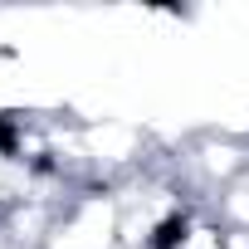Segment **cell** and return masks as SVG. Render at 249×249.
<instances>
[{"mask_svg":"<svg viewBox=\"0 0 249 249\" xmlns=\"http://www.w3.org/2000/svg\"><path fill=\"white\" fill-rule=\"evenodd\" d=\"M78 157L93 186H127L157 166V142L132 117H78Z\"/></svg>","mask_w":249,"mask_h":249,"instance_id":"6da1fadb","label":"cell"},{"mask_svg":"<svg viewBox=\"0 0 249 249\" xmlns=\"http://www.w3.org/2000/svg\"><path fill=\"white\" fill-rule=\"evenodd\" d=\"M44 249H122V234H117V191L112 186H83L59 210Z\"/></svg>","mask_w":249,"mask_h":249,"instance_id":"7a4b0ae2","label":"cell"},{"mask_svg":"<svg viewBox=\"0 0 249 249\" xmlns=\"http://www.w3.org/2000/svg\"><path fill=\"white\" fill-rule=\"evenodd\" d=\"M157 249H230V230L210 205H191L161 239Z\"/></svg>","mask_w":249,"mask_h":249,"instance_id":"3957f363","label":"cell"}]
</instances>
